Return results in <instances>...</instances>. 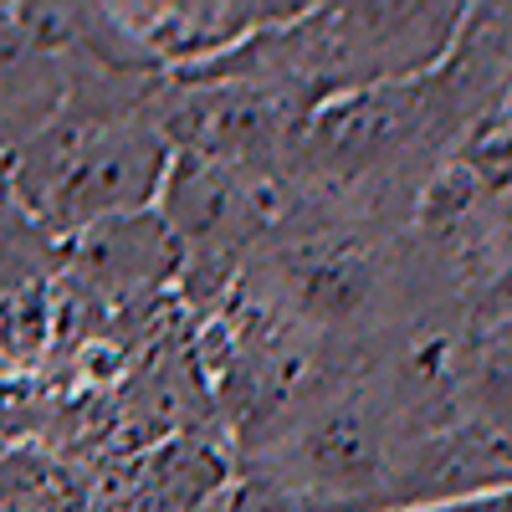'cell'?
<instances>
[{
  "label": "cell",
  "mask_w": 512,
  "mask_h": 512,
  "mask_svg": "<svg viewBox=\"0 0 512 512\" xmlns=\"http://www.w3.org/2000/svg\"><path fill=\"white\" fill-rule=\"evenodd\" d=\"M451 512H497V507H451Z\"/></svg>",
  "instance_id": "3957f363"
},
{
  "label": "cell",
  "mask_w": 512,
  "mask_h": 512,
  "mask_svg": "<svg viewBox=\"0 0 512 512\" xmlns=\"http://www.w3.org/2000/svg\"><path fill=\"white\" fill-rule=\"evenodd\" d=\"M169 277H180V246L159 216L108 221L72 241V287L93 313L144 308Z\"/></svg>",
  "instance_id": "7a4b0ae2"
},
{
  "label": "cell",
  "mask_w": 512,
  "mask_h": 512,
  "mask_svg": "<svg viewBox=\"0 0 512 512\" xmlns=\"http://www.w3.org/2000/svg\"><path fill=\"white\" fill-rule=\"evenodd\" d=\"M72 93L62 6H0V164L47 128Z\"/></svg>",
  "instance_id": "6da1fadb"
}]
</instances>
